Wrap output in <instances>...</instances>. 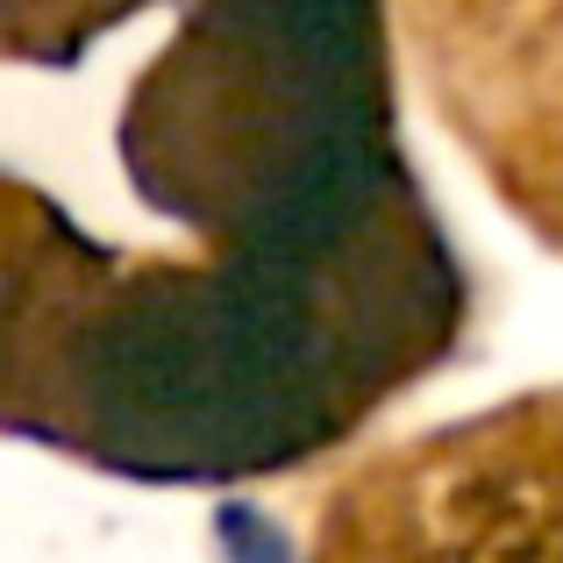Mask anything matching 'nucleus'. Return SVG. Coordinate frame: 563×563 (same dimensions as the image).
Here are the masks:
<instances>
[{
  "mask_svg": "<svg viewBox=\"0 0 563 563\" xmlns=\"http://www.w3.org/2000/svg\"><path fill=\"white\" fill-rule=\"evenodd\" d=\"M364 0H0V413L321 421Z\"/></svg>",
  "mask_w": 563,
  "mask_h": 563,
  "instance_id": "nucleus-1",
  "label": "nucleus"
}]
</instances>
